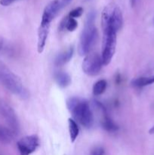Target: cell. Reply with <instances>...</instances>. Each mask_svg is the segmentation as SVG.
<instances>
[{
    "label": "cell",
    "mask_w": 154,
    "mask_h": 155,
    "mask_svg": "<svg viewBox=\"0 0 154 155\" xmlns=\"http://www.w3.org/2000/svg\"><path fill=\"white\" fill-rule=\"evenodd\" d=\"M68 110L75 120L86 129L94 124V117L88 102L79 97H71L66 101Z\"/></svg>",
    "instance_id": "cell-1"
},
{
    "label": "cell",
    "mask_w": 154,
    "mask_h": 155,
    "mask_svg": "<svg viewBox=\"0 0 154 155\" xmlns=\"http://www.w3.org/2000/svg\"><path fill=\"white\" fill-rule=\"evenodd\" d=\"M0 84L22 99H27L30 93L21 79L4 64H0Z\"/></svg>",
    "instance_id": "cell-2"
},
{
    "label": "cell",
    "mask_w": 154,
    "mask_h": 155,
    "mask_svg": "<svg viewBox=\"0 0 154 155\" xmlns=\"http://www.w3.org/2000/svg\"><path fill=\"white\" fill-rule=\"evenodd\" d=\"M95 14L91 12L88 14L86 18L85 24L82 32L79 44L78 51L81 56L88 54L90 50L96 42L98 32L95 25Z\"/></svg>",
    "instance_id": "cell-3"
},
{
    "label": "cell",
    "mask_w": 154,
    "mask_h": 155,
    "mask_svg": "<svg viewBox=\"0 0 154 155\" xmlns=\"http://www.w3.org/2000/svg\"><path fill=\"white\" fill-rule=\"evenodd\" d=\"M123 23V18L120 8L116 4H109L104 8L101 18L103 30L110 29L118 32Z\"/></svg>",
    "instance_id": "cell-4"
},
{
    "label": "cell",
    "mask_w": 154,
    "mask_h": 155,
    "mask_svg": "<svg viewBox=\"0 0 154 155\" xmlns=\"http://www.w3.org/2000/svg\"><path fill=\"white\" fill-rule=\"evenodd\" d=\"M104 31V42H103V50L101 54L103 64L107 66L111 61L116 45V32L110 30H103Z\"/></svg>",
    "instance_id": "cell-5"
},
{
    "label": "cell",
    "mask_w": 154,
    "mask_h": 155,
    "mask_svg": "<svg viewBox=\"0 0 154 155\" xmlns=\"http://www.w3.org/2000/svg\"><path fill=\"white\" fill-rule=\"evenodd\" d=\"M0 114L8 125L9 129L18 135L20 132V124L18 116L14 109L8 103L4 101H0Z\"/></svg>",
    "instance_id": "cell-6"
},
{
    "label": "cell",
    "mask_w": 154,
    "mask_h": 155,
    "mask_svg": "<svg viewBox=\"0 0 154 155\" xmlns=\"http://www.w3.org/2000/svg\"><path fill=\"white\" fill-rule=\"evenodd\" d=\"M72 0H53L45 8L42 14L41 23L51 24V22L57 14L66 6H67Z\"/></svg>",
    "instance_id": "cell-7"
},
{
    "label": "cell",
    "mask_w": 154,
    "mask_h": 155,
    "mask_svg": "<svg viewBox=\"0 0 154 155\" xmlns=\"http://www.w3.org/2000/svg\"><path fill=\"white\" fill-rule=\"evenodd\" d=\"M103 61L101 56L97 53L88 54L82 62V70L88 76H96L101 72Z\"/></svg>",
    "instance_id": "cell-8"
},
{
    "label": "cell",
    "mask_w": 154,
    "mask_h": 155,
    "mask_svg": "<svg viewBox=\"0 0 154 155\" xmlns=\"http://www.w3.org/2000/svg\"><path fill=\"white\" fill-rule=\"evenodd\" d=\"M39 146V139L37 136H27L20 139L17 143L21 155H30L36 151Z\"/></svg>",
    "instance_id": "cell-9"
},
{
    "label": "cell",
    "mask_w": 154,
    "mask_h": 155,
    "mask_svg": "<svg viewBox=\"0 0 154 155\" xmlns=\"http://www.w3.org/2000/svg\"><path fill=\"white\" fill-rule=\"evenodd\" d=\"M94 104H95V107H98V109L100 110L101 114H102L103 118L101 120V123L103 128L105 130H107V131L110 132V133H113V132L117 131V130H119V127H118L117 125L112 120L111 118L109 117L106 107H104L101 103H100L99 101H94Z\"/></svg>",
    "instance_id": "cell-10"
},
{
    "label": "cell",
    "mask_w": 154,
    "mask_h": 155,
    "mask_svg": "<svg viewBox=\"0 0 154 155\" xmlns=\"http://www.w3.org/2000/svg\"><path fill=\"white\" fill-rule=\"evenodd\" d=\"M49 28L50 24H44V23L40 24L39 30H38L37 49L39 53H42L45 48L47 38H48V33H49Z\"/></svg>",
    "instance_id": "cell-11"
},
{
    "label": "cell",
    "mask_w": 154,
    "mask_h": 155,
    "mask_svg": "<svg viewBox=\"0 0 154 155\" xmlns=\"http://www.w3.org/2000/svg\"><path fill=\"white\" fill-rule=\"evenodd\" d=\"M72 55H73V48H69V49L60 53L57 56L54 64L57 67L63 66L71 60Z\"/></svg>",
    "instance_id": "cell-12"
},
{
    "label": "cell",
    "mask_w": 154,
    "mask_h": 155,
    "mask_svg": "<svg viewBox=\"0 0 154 155\" xmlns=\"http://www.w3.org/2000/svg\"><path fill=\"white\" fill-rule=\"evenodd\" d=\"M15 135L9 128L0 124V142L2 144H10L14 140Z\"/></svg>",
    "instance_id": "cell-13"
},
{
    "label": "cell",
    "mask_w": 154,
    "mask_h": 155,
    "mask_svg": "<svg viewBox=\"0 0 154 155\" xmlns=\"http://www.w3.org/2000/svg\"><path fill=\"white\" fill-rule=\"evenodd\" d=\"M54 78L58 86L62 88L66 87L71 83V77L64 71H57L54 74Z\"/></svg>",
    "instance_id": "cell-14"
},
{
    "label": "cell",
    "mask_w": 154,
    "mask_h": 155,
    "mask_svg": "<svg viewBox=\"0 0 154 155\" xmlns=\"http://www.w3.org/2000/svg\"><path fill=\"white\" fill-rule=\"evenodd\" d=\"M131 85L134 87L141 88L154 83V75L149 77H140L134 79L131 81Z\"/></svg>",
    "instance_id": "cell-15"
},
{
    "label": "cell",
    "mask_w": 154,
    "mask_h": 155,
    "mask_svg": "<svg viewBox=\"0 0 154 155\" xmlns=\"http://www.w3.org/2000/svg\"><path fill=\"white\" fill-rule=\"evenodd\" d=\"M68 124H69V132L70 140L72 142H74L75 139H77V137H78L79 133V129L76 122L74 120L69 118L68 120Z\"/></svg>",
    "instance_id": "cell-16"
},
{
    "label": "cell",
    "mask_w": 154,
    "mask_h": 155,
    "mask_svg": "<svg viewBox=\"0 0 154 155\" xmlns=\"http://www.w3.org/2000/svg\"><path fill=\"white\" fill-rule=\"evenodd\" d=\"M107 83L105 80H101L95 83L93 86V94L96 96L101 95L105 92L107 89Z\"/></svg>",
    "instance_id": "cell-17"
},
{
    "label": "cell",
    "mask_w": 154,
    "mask_h": 155,
    "mask_svg": "<svg viewBox=\"0 0 154 155\" xmlns=\"http://www.w3.org/2000/svg\"><path fill=\"white\" fill-rule=\"evenodd\" d=\"M78 27V23L75 21V18H72L70 17H69L68 15V19L67 22H66V29L68 30V31H74L75 29Z\"/></svg>",
    "instance_id": "cell-18"
},
{
    "label": "cell",
    "mask_w": 154,
    "mask_h": 155,
    "mask_svg": "<svg viewBox=\"0 0 154 155\" xmlns=\"http://www.w3.org/2000/svg\"><path fill=\"white\" fill-rule=\"evenodd\" d=\"M83 13V8L82 7H78L74 8L73 10L71 11L69 14V17L72 18H79Z\"/></svg>",
    "instance_id": "cell-19"
},
{
    "label": "cell",
    "mask_w": 154,
    "mask_h": 155,
    "mask_svg": "<svg viewBox=\"0 0 154 155\" xmlns=\"http://www.w3.org/2000/svg\"><path fill=\"white\" fill-rule=\"evenodd\" d=\"M67 19H68V16L65 17V18H63V19L62 20L61 22H60V25H59V30H60V31H62V30H65V29H66Z\"/></svg>",
    "instance_id": "cell-20"
},
{
    "label": "cell",
    "mask_w": 154,
    "mask_h": 155,
    "mask_svg": "<svg viewBox=\"0 0 154 155\" xmlns=\"http://www.w3.org/2000/svg\"><path fill=\"white\" fill-rule=\"evenodd\" d=\"M18 0H0V5L2 6H9Z\"/></svg>",
    "instance_id": "cell-21"
},
{
    "label": "cell",
    "mask_w": 154,
    "mask_h": 155,
    "mask_svg": "<svg viewBox=\"0 0 154 155\" xmlns=\"http://www.w3.org/2000/svg\"><path fill=\"white\" fill-rule=\"evenodd\" d=\"M91 155H104V149L102 148H96Z\"/></svg>",
    "instance_id": "cell-22"
},
{
    "label": "cell",
    "mask_w": 154,
    "mask_h": 155,
    "mask_svg": "<svg viewBox=\"0 0 154 155\" xmlns=\"http://www.w3.org/2000/svg\"><path fill=\"white\" fill-rule=\"evenodd\" d=\"M3 43H4V41H3V39L2 37H0V51H1L2 48Z\"/></svg>",
    "instance_id": "cell-23"
},
{
    "label": "cell",
    "mask_w": 154,
    "mask_h": 155,
    "mask_svg": "<svg viewBox=\"0 0 154 155\" xmlns=\"http://www.w3.org/2000/svg\"><path fill=\"white\" fill-rule=\"evenodd\" d=\"M130 2H131V6H132V7H134L136 4V0H130Z\"/></svg>",
    "instance_id": "cell-24"
},
{
    "label": "cell",
    "mask_w": 154,
    "mask_h": 155,
    "mask_svg": "<svg viewBox=\"0 0 154 155\" xmlns=\"http://www.w3.org/2000/svg\"><path fill=\"white\" fill-rule=\"evenodd\" d=\"M149 134H154V126L149 130Z\"/></svg>",
    "instance_id": "cell-25"
},
{
    "label": "cell",
    "mask_w": 154,
    "mask_h": 155,
    "mask_svg": "<svg viewBox=\"0 0 154 155\" xmlns=\"http://www.w3.org/2000/svg\"><path fill=\"white\" fill-rule=\"evenodd\" d=\"M153 22H154V20H153Z\"/></svg>",
    "instance_id": "cell-26"
}]
</instances>
